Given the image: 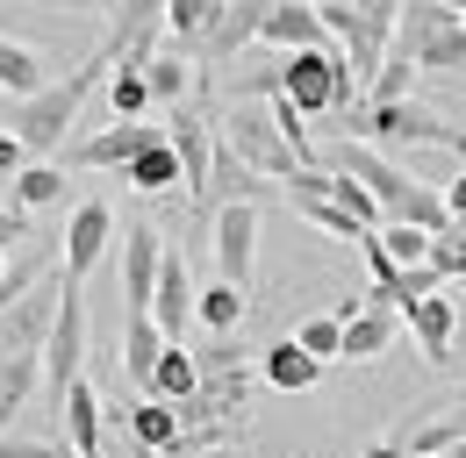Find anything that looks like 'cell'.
I'll return each instance as SVG.
<instances>
[{
	"mask_svg": "<svg viewBox=\"0 0 466 458\" xmlns=\"http://www.w3.org/2000/svg\"><path fill=\"white\" fill-rule=\"evenodd\" d=\"M330 165H338V172H359V179L373 186V201H380V215H388V223H416V229H431V236H445V229H452L445 186L416 179V172L395 165L388 151H373V144H351V136H338V144H330Z\"/></svg>",
	"mask_w": 466,
	"mask_h": 458,
	"instance_id": "cell-1",
	"label": "cell"
},
{
	"mask_svg": "<svg viewBox=\"0 0 466 458\" xmlns=\"http://www.w3.org/2000/svg\"><path fill=\"white\" fill-rule=\"evenodd\" d=\"M338 129H345L351 144H373V151H388V144H409V151H452L466 158V129L460 122H445V114L416 108V101H359V108L338 114Z\"/></svg>",
	"mask_w": 466,
	"mask_h": 458,
	"instance_id": "cell-2",
	"label": "cell"
},
{
	"mask_svg": "<svg viewBox=\"0 0 466 458\" xmlns=\"http://www.w3.org/2000/svg\"><path fill=\"white\" fill-rule=\"evenodd\" d=\"M101 72H116V65L94 51L86 65H72L65 79H51L44 94H29V101H22L15 136H22V151H29V158H51V151H65V144H72V122H79V108H86V94L101 86Z\"/></svg>",
	"mask_w": 466,
	"mask_h": 458,
	"instance_id": "cell-3",
	"label": "cell"
},
{
	"mask_svg": "<svg viewBox=\"0 0 466 458\" xmlns=\"http://www.w3.org/2000/svg\"><path fill=\"white\" fill-rule=\"evenodd\" d=\"M316 15H323V29H330V44L345 51L351 79H359V94L380 79V65L395 51V22H402V0H316Z\"/></svg>",
	"mask_w": 466,
	"mask_h": 458,
	"instance_id": "cell-4",
	"label": "cell"
},
{
	"mask_svg": "<svg viewBox=\"0 0 466 458\" xmlns=\"http://www.w3.org/2000/svg\"><path fill=\"white\" fill-rule=\"evenodd\" d=\"M223 144H230L244 165L258 172V179H280L288 186L294 172H309L301 158H294V144L280 136V122H273V108H258V101H237L230 114H223V129H216Z\"/></svg>",
	"mask_w": 466,
	"mask_h": 458,
	"instance_id": "cell-5",
	"label": "cell"
},
{
	"mask_svg": "<svg viewBox=\"0 0 466 458\" xmlns=\"http://www.w3.org/2000/svg\"><path fill=\"white\" fill-rule=\"evenodd\" d=\"M79 380H86V286L65 280L58 323H51V344H44V401L58 408Z\"/></svg>",
	"mask_w": 466,
	"mask_h": 458,
	"instance_id": "cell-6",
	"label": "cell"
},
{
	"mask_svg": "<svg viewBox=\"0 0 466 458\" xmlns=\"http://www.w3.org/2000/svg\"><path fill=\"white\" fill-rule=\"evenodd\" d=\"M208 258H216V280H230L251 294V273H258V201H230L216 229H208Z\"/></svg>",
	"mask_w": 466,
	"mask_h": 458,
	"instance_id": "cell-7",
	"label": "cell"
},
{
	"mask_svg": "<svg viewBox=\"0 0 466 458\" xmlns=\"http://www.w3.org/2000/svg\"><path fill=\"white\" fill-rule=\"evenodd\" d=\"M158 265H166V236L151 223H129V236H122V308H129V315H151Z\"/></svg>",
	"mask_w": 466,
	"mask_h": 458,
	"instance_id": "cell-8",
	"label": "cell"
},
{
	"mask_svg": "<svg viewBox=\"0 0 466 458\" xmlns=\"http://www.w3.org/2000/svg\"><path fill=\"white\" fill-rule=\"evenodd\" d=\"M108 236H116V208H108V201H79L72 223H65V280L86 286V273H94L101 251H108Z\"/></svg>",
	"mask_w": 466,
	"mask_h": 458,
	"instance_id": "cell-9",
	"label": "cell"
},
{
	"mask_svg": "<svg viewBox=\"0 0 466 458\" xmlns=\"http://www.w3.org/2000/svg\"><path fill=\"white\" fill-rule=\"evenodd\" d=\"M266 7L273 0H223V22L208 29V44H201V65H230V57H244L258 36H266Z\"/></svg>",
	"mask_w": 466,
	"mask_h": 458,
	"instance_id": "cell-10",
	"label": "cell"
},
{
	"mask_svg": "<svg viewBox=\"0 0 466 458\" xmlns=\"http://www.w3.org/2000/svg\"><path fill=\"white\" fill-rule=\"evenodd\" d=\"M166 129H151V122H108L101 136H79L72 144V165H94V172H129V158L144 151V144H158Z\"/></svg>",
	"mask_w": 466,
	"mask_h": 458,
	"instance_id": "cell-11",
	"label": "cell"
},
{
	"mask_svg": "<svg viewBox=\"0 0 466 458\" xmlns=\"http://www.w3.org/2000/svg\"><path fill=\"white\" fill-rule=\"evenodd\" d=\"M194 273H187V258L179 251H166V265H158V294H151V323L166 330V344L187 337V323H194Z\"/></svg>",
	"mask_w": 466,
	"mask_h": 458,
	"instance_id": "cell-12",
	"label": "cell"
},
{
	"mask_svg": "<svg viewBox=\"0 0 466 458\" xmlns=\"http://www.w3.org/2000/svg\"><path fill=\"white\" fill-rule=\"evenodd\" d=\"M258 44H273V51H323L330 44V29H323V15H316V0H273L266 7V36Z\"/></svg>",
	"mask_w": 466,
	"mask_h": 458,
	"instance_id": "cell-13",
	"label": "cell"
},
{
	"mask_svg": "<svg viewBox=\"0 0 466 458\" xmlns=\"http://www.w3.org/2000/svg\"><path fill=\"white\" fill-rule=\"evenodd\" d=\"M395 330H402V308L380 301V294H366V308L345 323V365H373V358L395 344Z\"/></svg>",
	"mask_w": 466,
	"mask_h": 458,
	"instance_id": "cell-14",
	"label": "cell"
},
{
	"mask_svg": "<svg viewBox=\"0 0 466 458\" xmlns=\"http://www.w3.org/2000/svg\"><path fill=\"white\" fill-rule=\"evenodd\" d=\"M166 136H173V151H179V172H187V201L208 186V165H216V136H208V122L194 108H179L173 122H166Z\"/></svg>",
	"mask_w": 466,
	"mask_h": 458,
	"instance_id": "cell-15",
	"label": "cell"
},
{
	"mask_svg": "<svg viewBox=\"0 0 466 458\" xmlns=\"http://www.w3.org/2000/svg\"><path fill=\"white\" fill-rule=\"evenodd\" d=\"M129 437H137V458H173L179 452V408L173 401H151V394H137V408H129Z\"/></svg>",
	"mask_w": 466,
	"mask_h": 458,
	"instance_id": "cell-16",
	"label": "cell"
},
{
	"mask_svg": "<svg viewBox=\"0 0 466 458\" xmlns=\"http://www.w3.org/2000/svg\"><path fill=\"white\" fill-rule=\"evenodd\" d=\"M258 380H266L273 394H309V387L323 380V365H316L294 337H280V344H266V351H258Z\"/></svg>",
	"mask_w": 466,
	"mask_h": 458,
	"instance_id": "cell-17",
	"label": "cell"
},
{
	"mask_svg": "<svg viewBox=\"0 0 466 458\" xmlns=\"http://www.w3.org/2000/svg\"><path fill=\"white\" fill-rule=\"evenodd\" d=\"M158 358H166V330H158L151 315H122V380H129L137 394L151 387Z\"/></svg>",
	"mask_w": 466,
	"mask_h": 458,
	"instance_id": "cell-18",
	"label": "cell"
},
{
	"mask_svg": "<svg viewBox=\"0 0 466 458\" xmlns=\"http://www.w3.org/2000/svg\"><path fill=\"white\" fill-rule=\"evenodd\" d=\"M402 330L416 337V351H423L431 365H445V358H452V294H431V301L402 308Z\"/></svg>",
	"mask_w": 466,
	"mask_h": 458,
	"instance_id": "cell-19",
	"label": "cell"
},
{
	"mask_svg": "<svg viewBox=\"0 0 466 458\" xmlns=\"http://www.w3.org/2000/svg\"><path fill=\"white\" fill-rule=\"evenodd\" d=\"M58 423H65L72 458H101V394H94V380H79V387L58 401Z\"/></svg>",
	"mask_w": 466,
	"mask_h": 458,
	"instance_id": "cell-20",
	"label": "cell"
},
{
	"mask_svg": "<svg viewBox=\"0 0 466 458\" xmlns=\"http://www.w3.org/2000/svg\"><path fill=\"white\" fill-rule=\"evenodd\" d=\"M65 186H72V179H65V165H44V158H29V165L7 179V201H15L22 215H36V208H58Z\"/></svg>",
	"mask_w": 466,
	"mask_h": 458,
	"instance_id": "cell-21",
	"label": "cell"
},
{
	"mask_svg": "<svg viewBox=\"0 0 466 458\" xmlns=\"http://www.w3.org/2000/svg\"><path fill=\"white\" fill-rule=\"evenodd\" d=\"M36 387H44V358H0V437H15Z\"/></svg>",
	"mask_w": 466,
	"mask_h": 458,
	"instance_id": "cell-22",
	"label": "cell"
},
{
	"mask_svg": "<svg viewBox=\"0 0 466 458\" xmlns=\"http://www.w3.org/2000/svg\"><path fill=\"white\" fill-rule=\"evenodd\" d=\"M129 186H137V194H173V186H187L173 136H158V144H144V151L129 158Z\"/></svg>",
	"mask_w": 466,
	"mask_h": 458,
	"instance_id": "cell-23",
	"label": "cell"
},
{
	"mask_svg": "<svg viewBox=\"0 0 466 458\" xmlns=\"http://www.w3.org/2000/svg\"><path fill=\"white\" fill-rule=\"evenodd\" d=\"M151 401H194L201 394V365H194V351L187 344H166V358H158V373H151V387H144Z\"/></svg>",
	"mask_w": 466,
	"mask_h": 458,
	"instance_id": "cell-24",
	"label": "cell"
},
{
	"mask_svg": "<svg viewBox=\"0 0 466 458\" xmlns=\"http://www.w3.org/2000/svg\"><path fill=\"white\" fill-rule=\"evenodd\" d=\"M244 308H251V294L230 280H216V286H201V301H194V323L208 330V337H230L237 323H244Z\"/></svg>",
	"mask_w": 466,
	"mask_h": 458,
	"instance_id": "cell-25",
	"label": "cell"
},
{
	"mask_svg": "<svg viewBox=\"0 0 466 458\" xmlns=\"http://www.w3.org/2000/svg\"><path fill=\"white\" fill-rule=\"evenodd\" d=\"M216 22H223V0H173L166 7V36H173L179 51H201Z\"/></svg>",
	"mask_w": 466,
	"mask_h": 458,
	"instance_id": "cell-26",
	"label": "cell"
},
{
	"mask_svg": "<svg viewBox=\"0 0 466 458\" xmlns=\"http://www.w3.org/2000/svg\"><path fill=\"white\" fill-rule=\"evenodd\" d=\"M323 194L345 208L351 223H366V229H380L388 215H380V201H373V186L359 179V172H338V165H323Z\"/></svg>",
	"mask_w": 466,
	"mask_h": 458,
	"instance_id": "cell-27",
	"label": "cell"
},
{
	"mask_svg": "<svg viewBox=\"0 0 466 458\" xmlns=\"http://www.w3.org/2000/svg\"><path fill=\"white\" fill-rule=\"evenodd\" d=\"M51 79H44V57L29 51V44H7L0 36V94H15V101H29V94H44Z\"/></svg>",
	"mask_w": 466,
	"mask_h": 458,
	"instance_id": "cell-28",
	"label": "cell"
},
{
	"mask_svg": "<svg viewBox=\"0 0 466 458\" xmlns=\"http://www.w3.org/2000/svg\"><path fill=\"white\" fill-rule=\"evenodd\" d=\"M452 444H466V401L452 408V415H431V423H416L402 452H409V458H445Z\"/></svg>",
	"mask_w": 466,
	"mask_h": 458,
	"instance_id": "cell-29",
	"label": "cell"
},
{
	"mask_svg": "<svg viewBox=\"0 0 466 458\" xmlns=\"http://www.w3.org/2000/svg\"><path fill=\"white\" fill-rule=\"evenodd\" d=\"M144 86H151V101L179 108V101H187V86H194V65H187L179 51H158L151 65H144Z\"/></svg>",
	"mask_w": 466,
	"mask_h": 458,
	"instance_id": "cell-30",
	"label": "cell"
},
{
	"mask_svg": "<svg viewBox=\"0 0 466 458\" xmlns=\"http://www.w3.org/2000/svg\"><path fill=\"white\" fill-rule=\"evenodd\" d=\"M108 108H116V122H144V108H151L144 65H116V72H108Z\"/></svg>",
	"mask_w": 466,
	"mask_h": 458,
	"instance_id": "cell-31",
	"label": "cell"
},
{
	"mask_svg": "<svg viewBox=\"0 0 466 458\" xmlns=\"http://www.w3.org/2000/svg\"><path fill=\"white\" fill-rule=\"evenodd\" d=\"M380 251L395 258V265H431V229H416V223H380Z\"/></svg>",
	"mask_w": 466,
	"mask_h": 458,
	"instance_id": "cell-32",
	"label": "cell"
},
{
	"mask_svg": "<svg viewBox=\"0 0 466 458\" xmlns=\"http://www.w3.org/2000/svg\"><path fill=\"white\" fill-rule=\"evenodd\" d=\"M294 344H301L316 365H330V358H345V323H338V315H309V323L294 330Z\"/></svg>",
	"mask_w": 466,
	"mask_h": 458,
	"instance_id": "cell-33",
	"label": "cell"
},
{
	"mask_svg": "<svg viewBox=\"0 0 466 458\" xmlns=\"http://www.w3.org/2000/svg\"><path fill=\"white\" fill-rule=\"evenodd\" d=\"M266 108H273V122H280V136H288V144H294V158H301V165H316V136H309V114L294 108L288 94H273Z\"/></svg>",
	"mask_w": 466,
	"mask_h": 458,
	"instance_id": "cell-34",
	"label": "cell"
},
{
	"mask_svg": "<svg viewBox=\"0 0 466 458\" xmlns=\"http://www.w3.org/2000/svg\"><path fill=\"white\" fill-rule=\"evenodd\" d=\"M431 273H438V280H466V229L431 236Z\"/></svg>",
	"mask_w": 466,
	"mask_h": 458,
	"instance_id": "cell-35",
	"label": "cell"
},
{
	"mask_svg": "<svg viewBox=\"0 0 466 458\" xmlns=\"http://www.w3.org/2000/svg\"><path fill=\"white\" fill-rule=\"evenodd\" d=\"M288 86V57H273V65H251L244 79H237V101H273Z\"/></svg>",
	"mask_w": 466,
	"mask_h": 458,
	"instance_id": "cell-36",
	"label": "cell"
},
{
	"mask_svg": "<svg viewBox=\"0 0 466 458\" xmlns=\"http://www.w3.org/2000/svg\"><path fill=\"white\" fill-rule=\"evenodd\" d=\"M22 165H29V151H22V136H0V179H15Z\"/></svg>",
	"mask_w": 466,
	"mask_h": 458,
	"instance_id": "cell-37",
	"label": "cell"
},
{
	"mask_svg": "<svg viewBox=\"0 0 466 458\" xmlns=\"http://www.w3.org/2000/svg\"><path fill=\"white\" fill-rule=\"evenodd\" d=\"M445 208H452V223H460V215H466V165L452 172V186H445Z\"/></svg>",
	"mask_w": 466,
	"mask_h": 458,
	"instance_id": "cell-38",
	"label": "cell"
},
{
	"mask_svg": "<svg viewBox=\"0 0 466 458\" xmlns=\"http://www.w3.org/2000/svg\"><path fill=\"white\" fill-rule=\"evenodd\" d=\"M366 458H409L402 444H366Z\"/></svg>",
	"mask_w": 466,
	"mask_h": 458,
	"instance_id": "cell-39",
	"label": "cell"
},
{
	"mask_svg": "<svg viewBox=\"0 0 466 458\" xmlns=\"http://www.w3.org/2000/svg\"><path fill=\"white\" fill-rule=\"evenodd\" d=\"M194 458H244L237 444H216V452H194Z\"/></svg>",
	"mask_w": 466,
	"mask_h": 458,
	"instance_id": "cell-40",
	"label": "cell"
},
{
	"mask_svg": "<svg viewBox=\"0 0 466 458\" xmlns=\"http://www.w3.org/2000/svg\"><path fill=\"white\" fill-rule=\"evenodd\" d=\"M94 7H108V15H116V0H94Z\"/></svg>",
	"mask_w": 466,
	"mask_h": 458,
	"instance_id": "cell-41",
	"label": "cell"
},
{
	"mask_svg": "<svg viewBox=\"0 0 466 458\" xmlns=\"http://www.w3.org/2000/svg\"><path fill=\"white\" fill-rule=\"evenodd\" d=\"M452 229H466V215H460V223H452Z\"/></svg>",
	"mask_w": 466,
	"mask_h": 458,
	"instance_id": "cell-42",
	"label": "cell"
},
{
	"mask_svg": "<svg viewBox=\"0 0 466 458\" xmlns=\"http://www.w3.org/2000/svg\"><path fill=\"white\" fill-rule=\"evenodd\" d=\"M460 401H466V380H460Z\"/></svg>",
	"mask_w": 466,
	"mask_h": 458,
	"instance_id": "cell-43",
	"label": "cell"
},
{
	"mask_svg": "<svg viewBox=\"0 0 466 458\" xmlns=\"http://www.w3.org/2000/svg\"><path fill=\"white\" fill-rule=\"evenodd\" d=\"M0 273H7V258H0Z\"/></svg>",
	"mask_w": 466,
	"mask_h": 458,
	"instance_id": "cell-44",
	"label": "cell"
},
{
	"mask_svg": "<svg viewBox=\"0 0 466 458\" xmlns=\"http://www.w3.org/2000/svg\"><path fill=\"white\" fill-rule=\"evenodd\" d=\"M460 286H466V280H460Z\"/></svg>",
	"mask_w": 466,
	"mask_h": 458,
	"instance_id": "cell-45",
	"label": "cell"
}]
</instances>
